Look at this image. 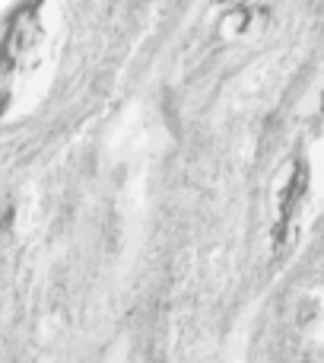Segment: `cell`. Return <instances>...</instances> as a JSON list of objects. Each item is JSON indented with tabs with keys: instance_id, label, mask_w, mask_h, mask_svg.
<instances>
[{
	"instance_id": "1",
	"label": "cell",
	"mask_w": 324,
	"mask_h": 363,
	"mask_svg": "<svg viewBox=\"0 0 324 363\" xmlns=\"http://www.w3.org/2000/svg\"><path fill=\"white\" fill-rule=\"evenodd\" d=\"M45 42V0H19L0 16V115L10 108L16 83L38 61Z\"/></svg>"
}]
</instances>
